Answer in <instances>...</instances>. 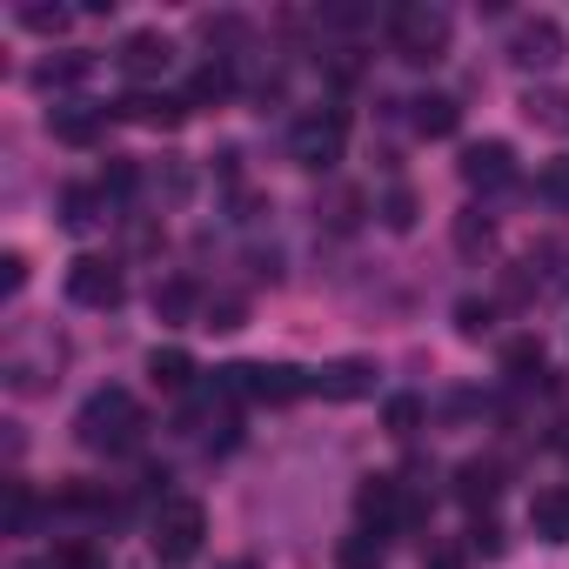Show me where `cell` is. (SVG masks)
<instances>
[{
    "mask_svg": "<svg viewBox=\"0 0 569 569\" xmlns=\"http://www.w3.org/2000/svg\"><path fill=\"white\" fill-rule=\"evenodd\" d=\"M74 14L68 8H21V28H34V34H61Z\"/></svg>",
    "mask_w": 569,
    "mask_h": 569,
    "instance_id": "33",
    "label": "cell"
},
{
    "mask_svg": "<svg viewBox=\"0 0 569 569\" xmlns=\"http://www.w3.org/2000/svg\"><path fill=\"white\" fill-rule=\"evenodd\" d=\"M529 529H536V542H569V489H536Z\"/></svg>",
    "mask_w": 569,
    "mask_h": 569,
    "instance_id": "18",
    "label": "cell"
},
{
    "mask_svg": "<svg viewBox=\"0 0 569 569\" xmlns=\"http://www.w3.org/2000/svg\"><path fill=\"white\" fill-rule=\"evenodd\" d=\"M21 289H28V254L8 248V254H0V296H21Z\"/></svg>",
    "mask_w": 569,
    "mask_h": 569,
    "instance_id": "32",
    "label": "cell"
},
{
    "mask_svg": "<svg viewBox=\"0 0 569 569\" xmlns=\"http://www.w3.org/2000/svg\"><path fill=\"white\" fill-rule=\"evenodd\" d=\"M114 114H121V121H134V128H181V121H188V94L134 88V94H121V101H114Z\"/></svg>",
    "mask_w": 569,
    "mask_h": 569,
    "instance_id": "11",
    "label": "cell"
},
{
    "mask_svg": "<svg viewBox=\"0 0 569 569\" xmlns=\"http://www.w3.org/2000/svg\"><path fill=\"white\" fill-rule=\"evenodd\" d=\"M101 221H108V188H88V181L61 188V228L68 234H94Z\"/></svg>",
    "mask_w": 569,
    "mask_h": 569,
    "instance_id": "14",
    "label": "cell"
},
{
    "mask_svg": "<svg viewBox=\"0 0 569 569\" xmlns=\"http://www.w3.org/2000/svg\"><path fill=\"white\" fill-rule=\"evenodd\" d=\"M382 562H389V542L376 529H356L336 542V569H382Z\"/></svg>",
    "mask_w": 569,
    "mask_h": 569,
    "instance_id": "22",
    "label": "cell"
},
{
    "mask_svg": "<svg viewBox=\"0 0 569 569\" xmlns=\"http://www.w3.org/2000/svg\"><path fill=\"white\" fill-rule=\"evenodd\" d=\"M409 108H416L409 121H416V134H422V141H449V134L462 128V108H456V94H416Z\"/></svg>",
    "mask_w": 569,
    "mask_h": 569,
    "instance_id": "17",
    "label": "cell"
},
{
    "mask_svg": "<svg viewBox=\"0 0 569 569\" xmlns=\"http://www.w3.org/2000/svg\"><path fill=\"white\" fill-rule=\"evenodd\" d=\"M502 376H509V382H536V376H542V342H536V336L509 342V349H502Z\"/></svg>",
    "mask_w": 569,
    "mask_h": 569,
    "instance_id": "25",
    "label": "cell"
},
{
    "mask_svg": "<svg viewBox=\"0 0 569 569\" xmlns=\"http://www.w3.org/2000/svg\"><path fill=\"white\" fill-rule=\"evenodd\" d=\"M536 194H542V201H556V208L569 214V161H549V168L536 174Z\"/></svg>",
    "mask_w": 569,
    "mask_h": 569,
    "instance_id": "31",
    "label": "cell"
},
{
    "mask_svg": "<svg viewBox=\"0 0 569 569\" xmlns=\"http://www.w3.org/2000/svg\"><path fill=\"white\" fill-rule=\"evenodd\" d=\"M342 148H349V108L322 101V108L296 114V128H289V161H296V168L329 174V168L342 161Z\"/></svg>",
    "mask_w": 569,
    "mask_h": 569,
    "instance_id": "4",
    "label": "cell"
},
{
    "mask_svg": "<svg viewBox=\"0 0 569 569\" xmlns=\"http://www.w3.org/2000/svg\"><path fill=\"white\" fill-rule=\"evenodd\" d=\"M114 68H121L128 81H161V74L174 68V41H168L161 28H134V34L114 48Z\"/></svg>",
    "mask_w": 569,
    "mask_h": 569,
    "instance_id": "9",
    "label": "cell"
},
{
    "mask_svg": "<svg viewBox=\"0 0 569 569\" xmlns=\"http://www.w3.org/2000/svg\"><path fill=\"white\" fill-rule=\"evenodd\" d=\"M449 34H456V21H449V8H436V0H402L389 14V41H396V54L409 68H436Z\"/></svg>",
    "mask_w": 569,
    "mask_h": 569,
    "instance_id": "3",
    "label": "cell"
},
{
    "mask_svg": "<svg viewBox=\"0 0 569 569\" xmlns=\"http://www.w3.org/2000/svg\"><path fill=\"white\" fill-rule=\"evenodd\" d=\"M456 254H469V261H489L496 254V221L482 208H462L456 214Z\"/></svg>",
    "mask_w": 569,
    "mask_h": 569,
    "instance_id": "20",
    "label": "cell"
},
{
    "mask_svg": "<svg viewBox=\"0 0 569 569\" xmlns=\"http://www.w3.org/2000/svg\"><path fill=\"white\" fill-rule=\"evenodd\" d=\"M422 569H462V549H456V542H436V549L422 556Z\"/></svg>",
    "mask_w": 569,
    "mask_h": 569,
    "instance_id": "36",
    "label": "cell"
},
{
    "mask_svg": "<svg viewBox=\"0 0 569 569\" xmlns=\"http://www.w3.org/2000/svg\"><path fill=\"white\" fill-rule=\"evenodd\" d=\"M141 402L121 389V382H108V389H94L88 402H81V416H74V442L81 449H94V456H128V449H141Z\"/></svg>",
    "mask_w": 569,
    "mask_h": 569,
    "instance_id": "1",
    "label": "cell"
},
{
    "mask_svg": "<svg viewBox=\"0 0 569 569\" xmlns=\"http://www.w3.org/2000/svg\"><path fill=\"white\" fill-rule=\"evenodd\" d=\"M221 569H254V562H221Z\"/></svg>",
    "mask_w": 569,
    "mask_h": 569,
    "instance_id": "37",
    "label": "cell"
},
{
    "mask_svg": "<svg viewBox=\"0 0 569 569\" xmlns=\"http://www.w3.org/2000/svg\"><path fill=\"white\" fill-rule=\"evenodd\" d=\"M154 316L161 322H201L208 309H201V289L188 274H168V281H154Z\"/></svg>",
    "mask_w": 569,
    "mask_h": 569,
    "instance_id": "15",
    "label": "cell"
},
{
    "mask_svg": "<svg viewBox=\"0 0 569 569\" xmlns=\"http://www.w3.org/2000/svg\"><path fill=\"white\" fill-rule=\"evenodd\" d=\"M201 542H208V509L194 496H168L154 509V556L161 562H194Z\"/></svg>",
    "mask_w": 569,
    "mask_h": 569,
    "instance_id": "5",
    "label": "cell"
},
{
    "mask_svg": "<svg viewBox=\"0 0 569 569\" xmlns=\"http://www.w3.org/2000/svg\"><path fill=\"white\" fill-rule=\"evenodd\" d=\"M148 376H154V389H168V396H188V389H194L188 349H154V356H148Z\"/></svg>",
    "mask_w": 569,
    "mask_h": 569,
    "instance_id": "21",
    "label": "cell"
},
{
    "mask_svg": "<svg viewBox=\"0 0 569 569\" xmlns=\"http://www.w3.org/2000/svg\"><path fill=\"white\" fill-rule=\"evenodd\" d=\"M382 221H389L396 234H409V228H416V194H409V188H389V194H382Z\"/></svg>",
    "mask_w": 569,
    "mask_h": 569,
    "instance_id": "30",
    "label": "cell"
},
{
    "mask_svg": "<svg viewBox=\"0 0 569 569\" xmlns=\"http://www.w3.org/2000/svg\"><path fill=\"white\" fill-rule=\"evenodd\" d=\"M121 296H128V281H121L114 261H101V254L68 261V302L74 309H121Z\"/></svg>",
    "mask_w": 569,
    "mask_h": 569,
    "instance_id": "6",
    "label": "cell"
},
{
    "mask_svg": "<svg viewBox=\"0 0 569 569\" xmlns=\"http://www.w3.org/2000/svg\"><path fill=\"white\" fill-rule=\"evenodd\" d=\"M108 128V108H88V101H54L48 108V134L68 141V148H94Z\"/></svg>",
    "mask_w": 569,
    "mask_h": 569,
    "instance_id": "13",
    "label": "cell"
},
{
    "mask_svg": "<svg viewBox=\"0 0 569 569\" xmlns=\"http://www.w3.org/2000/svg\"><path fill=\"white\" fill-rule=\"evenodd\" d=\"M489 329H496V302H482V296H462V302H456V336H462V342H482Z\"/></svg>",
    "mask_w": 569,
    "mask_h": 569,
    "instance_id": "24",
    "label": "cell"
},
{
    "mask_svg": "<svg viewBox=\"0 0 569 569\" xmlns=\"http://www.w3.org/2000/svg\"><path fill=\"white\" fill-rule=\"evenodd\" d=\"M469 549H482V556H502V529H496L489 516H476V529H469Z\"/></svg>",
    "mask_w": 569,
    "mask_h": 569,
    "instance_id": "35",
    "label": "cell"
},
{
    "mask_svg": "<svg viewBox=\"0 0 569 569\" xmlns=\"http://www.w3.org/2000/svg\"><path fill=\"white\" fill-rule=\"evenodd\" d=\"M356 509H362V529H376V536H389V529H402L416 516V502H409V489L396 476H369L356 489Z\"/></svg>",
    "mask_w": 569,
    "mask_h": 569,
    "instance_id": "8",
    "label": "cell"
},
{
    "mask_svg": "<svg viewBox=\"0 0 569 569\" xmlns=\"http://www.w3.org/2000/svg\"><path fill=\"white\" fill-rule=\"evenodd\" d=\"M569 54V34H562V21H549V14H529V21H516V34H509V61L516 68H556Z\"/></svg>",
    "mask_w": 569,
    "mask_h": 569,
    "instance_id": "7",
    "label": "cell"
},
{
    "mask_svg": "<svg viewBox=\"0 0 569 569\" xmlns=\"http://www.w3.org/2000/svg\"><path fill=\"white\" fill-rule=\"evenodd\" d=\"M248 322V302L241 296H221V302H208V316H201V329H214V336H228V329H241Z\"/></svg>",
    "mask_w": 569,
    "mask_h": 569,
    "instance_id": "27",
    "label": "cell"
},
{
    "mask_svg": "<svg viewBox=\"0 0 569 569\" xmlns=\"http://www.w3.org/2000/svg\"><path fill=\"white\" fill-rule=\"evenodd\" d=\"M456 496H462L469 509L496 502V496H502V462H489V456H469V462L456 469Z\"/></svg>",
    "mask_w": 569,
    "mask_h": 569,
    "instance_id": "19",
    "label": "cell"
},
{
    "mask_svg": "<svg viewBox=\"0 0 569 569\" xmlns=\"http://www.w3.org/2000/svg\"><path fill=\"white\" fill-rule=\"evenodd\" d=\"M228 94H234V68H228V54L208 61V68L188 81V108H208V101H228Z\"/></svg>",
    "mask_w": 569,
    "mask_h": 569,
    "instance_id": "23",
    "label": "cell"
},
{
    "mask_svg": "<svg viewBox=\"0 0 569 569\" xmlns=\"http://www.w3.org/2000/svg\"><path fill=\"white\" fill-rule=\"evenodd\" d=\"M214 389L228 402H268V409H281V402L316 396V376L296 369V362H228V369H214Z\"/></svg>",
    "mask_w": 569,
    "mask_h": 569,
    "instance_id": "2",
    "label": "cell"
},
{
    "mask_svg": "<svg viewBox=\"0 0 569 569\" xmlns=\"http://www.w3.org/2000/svg\"><path fill=\"white\" fill-rule=\"evenodd\" d=\"M462 181L469 188H482V194H496V188H516V148L509 141H476V148H462Z\"/></svg>",
    "mask_w": 569,
    "mask_h": 569,
    "instance_id": "10",
    "label": "cell"
},
{
    "mask_svg": "<svg viewBox=\"0 0 569 569\" xmlns=\"http://www.w3.org/2000/svg\"><path fill=\"white\" fill-rule=\"evenodd\" d=\"M101 188H108V194H134V188H141V161H108Z\"/></svg>",
    "mask_w": 569,
    "mask_h": 569,
    "instance_id": "34",
    "label": "cell"
},
{
    "mask_svg": "<svg viewBox=\"0 0 569 569\" xmlns=\"http://www.w3.org/2000/svg\"><path fill=\"white\" fill-rule=\"evenodd\" d=\"M369 389H376V362L369 356H342V362L316 369V396L322 402H362Z\"/></svg>",
    "mask_w": 569,
    "mask_h": 569,
    "instance_id": "12",
    "label": "cell"
},
{
    "mask_svg": "<svg viewBox=\"0 0 569 569\" xmlns=\"http://www.w3.org/2000/svg\"><path fill=\"white\" fill-rule=\"evenodd\" d=\"M522 114H529V121H542V128H569V94H529V101H522Z\"/></svg>",
    "mask_w": 569,
    "mask_h": 569,
    "instance_id": "29",
    "label": "cell"
},
{
    "mask_svg": "<svg viewBox=\"0 0 569 569\" xmlns=\"http://www.w3.org/2000/svg\"><path fill=\"white\" fill-rule=\"evenodd\" d=\"M88 74H94V54L68 48V54H48V61L34 68V88H41V94H68V88H81Z\"/></svg>",
    "mask_w": 569,
    "mask_h": 569,
    "instance_id": "16",
    "label": "cell"
},
{
    "mask_svg": "<svg viewBox=\"0 0 569 569\" xmlns=\"http://www.w3.org/2000/svg\"><path fill=\"white\" fill-rule=\"evenodd\" d=\"M28 529H34V489L8 482V536H28Z\"/></svg>",
    "mask_w": 569,
    "mask_h": 569,
    "instance_id": "28",
    "label": "cell"
},
{
    "mask_svg": "<svg viewBox=\"0 0 569 569\" xmlns=\"http://www.w3.org/2000/svg\"><path fill=\"white\" fill-rule=\"evenodd\" d=\"M382 429L409 442V436L422 429V402H416V396H389V409H382Z\"/></svg>",
    "mask_w": 569,
    "mask_h": 569,
    "instance_id": "26",
    "label": "cell"
}]
</instances>
